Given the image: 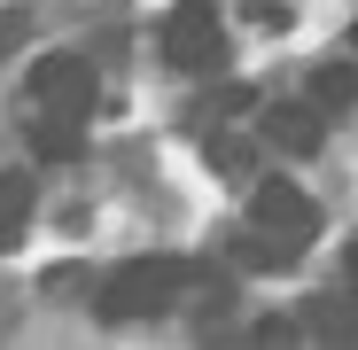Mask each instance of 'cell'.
I'll return each mask as SVG.
<instances>
[{
    "label": "cell",
    "mask_w": 358,
    "mask_h": 350,
    "mask_svg": "<svg viewBox=\"0 0 358 350\" xmlns=\"http://www.w3.org/2000/svg\"><path fill=\"white\" fill-rule=\"evenodd\" d=\"M86 117H94V63L86 54H39L31 78H24V133H31V148L47 163L78 156Z\"/></svg>",
    "instance_id": "obj_1"
},
{
    "label": "cell",
    "mask_w": 358,
    "mask_h": 350,
    "mask_svg": "<svg viewBox=\"0 0 358 350\" xmlns=\"http://www.w3.org/2000/svg\"><path fill=\"white\" fill-rule=\"evenodd\" d=\"M312 242H320V210H312V195L296 187V180H257V187H250V242H242V257L288 265V257H304Z\"/></svg>",
    "instance_id": "obj_2"
},
{
    "label": "cell",
    "mask_w": 358,
    "mask_h": 350,
    "mask_svg": "<svg viewBox=\"0 0 358 350\" xmlns=\"http://www.w3.org/2000/svg\"><path fill=\"white\" fill-rule=\"evenodd\" d=\"M195 288V265H179V257H133V265H117L101 288H94V312L101 319H156L171 312L179 296Z\"/></svg>",
    "instance_id": "obj_3"
},
{
    "label": "cell",
    "mask_w": 358,
    "mask_h": 350,
    "mask_svg": "<svg viewBox=\"0 0 358 350\" xmlns=\"http://www.w3.org/2000/svg\"><path fill=\"white\" fill-rule=\"evenodd\" d=\"M156 47H164V63L179 78H218L226 71V24H218L210 0H179L164 16V31H156Z\"/></svg>",
    "instance_id": "obj_4"
},
{
    "label": "cell",
    "mask_w": 358,
    "mask_h": 350,
    "mask_svg": "<svg viewBox=\"0 0 358 350\" xmlns=\"http://www.w3.org/2000/svg\"><path fill=\"white\" fill-rule=\"evenodd\" d=\"M265 140H273V148H288V156H312V148L327 140V109H320L312 94L273 101V109H265Z\"/></svg>",
    "instance_id": "obj_5"
},
{
    "label": "cell",
    "mask_w": 358,
    "mask_h": 350,
    "mask_svg": "<svg viewBox=\"0 0 358 350\" xmlns=\"http://www.w3.org/2000/svg\"><path fill=\"white\" fill-rule=\"evenodd\" d=\"M31 226V180L24 171H0V249H16Z\"/></svg>",
    "instance_id": "obj_6"
},
{
    "label": "cell",
    "mask_w": 358,
    "mask_h": 350,
    "mask_svg": "<svg viewBox=\"0 0 358 350\" xmlns=\"http://www.w3.org/2000/svg\"><path fill=\"white\" fill-rule=\"evenodd\" d=\"M312 101L335 117V109H358V63H320L312 71Z\"/></svg>",
    "instance_id": "obj_7"
},
{
    "label": "cell",
    "mask_w": 358,
    "mask_h": 350,
    "mask_svg": "<svg viewBox=\"0 0 358 350\" xmlns=\"http://www.w3.org/2000/svg\"><path fill=\"white\" fill-rule=\"evenodd\" d=\"M242 163H250V156H242V140H234V133H218V140H210V171H226V180H234Z\"/></svg>",
    "instance_id": "obj_8"
},
{
    "label": "cell",
    "mask_w": 358,
    "mask_h": 350,
    "mask_svg": "<svg viewBox=\"0 0 358 350\" xmlns=\"http://www.w3.org/2000/svg\"><path fill=\"white\" fill-rule=\"evenodd\" d=\"M16 39H24V16H0V54H8Z\"/></svg>",
    "instance_id": "obj_9"
}]
</instances>
